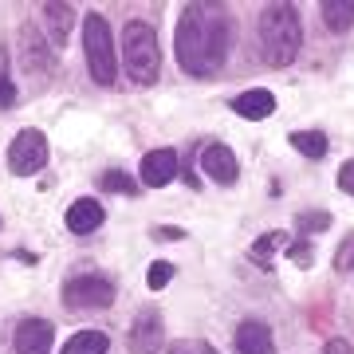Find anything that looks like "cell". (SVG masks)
Here are the masks:
<instances>
[{
  "instance_id": "7c38bea8",
  "label": "cell",
  "mask_w": 354,
  "mask_h": 354,
  "mask_svg": "<svg viewBox=\"0 0 354 354\" xmlns=\"http://www.w3.org/2000/svg\"><path fill=\"white\" fill-rule=\"evenodd\" d=\"M177 177V153L174 150H150L142 158V181L146 185H169Z\"/></svg>"
},
{
  "instance_id": "6da1fadb",
  "label": "cell",
  "mask_w": 354,
  "mask_h": 354,
  "mask_svg": "<svg viewBox=\"0 0 354 354\" xmlns=\"http://www.w3.org/2000/svg\"><path fill=\"white\" fill-rule=\"evenodd\" d=\"M174 48L185 75H197V79L216 75L228 55V12L221 4H189V8H181Z\"/></svg>"
},
{
  "instance_id": "7402d4cb",
  "label": "cell",
  "mask_w": 354,
  "mask_h": 354,
  "mask_svg": "<svg viewBox=\"0 0 354 354\" xmlns=\"http://www.w3.org/2000/svg\"><path fill=\"white\" fill-rule=\"evenodd\" d=\"M174 279V264H165V260H158V264H150V272H146V283H150L153 291H162L165 283Z\"/></svg>"
},
{
  "instance_id": "44dd1931",
  "label": "cell",
  "mask_w": 354,
  "mask_h": 354,
  "mask_svg": "<svg viewBox=\"0 0 354 354\" xmlns=\"http://www.w3.org/2000/svg\"><path fill=\"white\" fill-rule=\"evenodd\" d=\"M102 189H106V193H134L138 185L130 181V174H122V169H111V174H102Z\"/></svg>"
},
{
  "instance_id": "ffe728a7",
  "label": "cell",
  "mask_w": 354,
  "mask_h": 354,
  "mask_svg": "<svg viewBox=\"0 0 354 354\" xmlns=\"http://www.w3.org/2000/svg\"><path fill=\"white\" fill-rule=\"evenodd\" d=\"M295 228H299L304 236H311V232H327V228H330V213H304L299 221H295Z\"/></svg>"
},
{
  "instance_id": "8fae6325",
  "label": "cell",
  "mask_w": 354,
  "mask_h": 354,
  "mask_svg": "<svg viewBox=\"0 0 354 354\" xmlns=\"http://www.w3.org/2000/svg\"><path fill=\"white\" fill-rule=\"evenodd\" d=\"M236 354H276V339L260 319H248L236 327Z\"/></svg>"
},
{
  "instance_id": "8992f818",
  "label": "cell",
  "mask_w": 354,
  "mask_h": 354,
  "mask_svg": "<svg viewBox=\"0 0 354 354\" xmlns=\"http://www.w3.org/2000/svg\"><path fill=\"white\" fill-rule=\"evenodd\" d=\"M8 165H12V174L20 177H32L39 174L44 165H48V138L39 134V130H20L8 146Z\"/></svg>"
},
{
  "instance_id": "d6986e66",
  "label": "cell",
  "mask_w": 354,
  "mask_h": 354,
  "mask_svg": "<svg viewBox=\"0 0 354 354\" xmlns=\"http://www.w3.org/2000/svg\"><path fill=\"white\" fill-rule=\"evenodd\" d=\"M291 146L304 153V158H323L327 153V134H319V130H295L291 134Z\"/></svg>"
},
{
  "instance_id": "cb8c5ba5",
  "label": "cell",
  "mask_w": 354,
  "mask_h": 354,
  "mask_svg": "<svg viewBox=\"0 0 354 354\" xmlns=\"http://www.w3.org/2000/svg\"><path fill=\"white\" fill-rule=\"evenodd\" d=\"M16 102V87L8 79V64H4V51H0V106H12Z\"/></svg>"
},
{
  "instance_id": "4316f807",
  "label": "cell",
  "mask_w": 354,
  "mask_h": 354,
  "mask_svg": "<svg viewBox=\"0 0 354 354\" xmlns=\"http://www.w3.org/2000/svg\"><path fill=\"white\" fill-rule=\"evenodd\" d=\"M339 189L354 197V162H346V165L339 169Z\"/></svg>"
},
{
  "instance_id": "52a82bcc",
  "label": "cell",
  "mask_w": 354,
  "mask_h": 354,
  "mask_svg": "<svg viewBox=\"0 0 354 354\" xmlns=\"http://www.w3.org/2000/svg\"><path fill=\"white\" fill-rule=\"evenodd\" d=\"M20 64H24L28 79H48L51 75V55L44 48V36H39V28L24 24L20 28Z\"/></svg>"
},
{
  "instance_id": "e0dca14e",
  "label": "cell",
  "mask_w": 354,
  "mask_h": 354,
  "mask_svg": "<svg viewBox=\"0 0 354 354\" xmlns=\"http://www.w3.org/2000/svg\"><path fill=\"white\" fill-rule=\"evenodd\" d=\"M319 12H323V24L330 32H346L354 24V0H323Z\"/></svg>"
},
{
  "instance_id": "83f0119b",
  "label": "cell",
  "mask_w": 354,
  "mask_h": 354,
  "mask_svg": "<svg viewBox=\"0 0 354 354\" xmlns=\"http://www.w3.org/2000/svg\"><path fill=\"white\" fill-rule=\"evenodd\" d=\"M323 354H354V351H351V342L346 339H330L327 346H323Z\"/></svg>"
},
{
  "instance_id": "277c9868",
  "label": "cell",
  "mask_w": 354,
  "mask_h": 354,
  "mask_svg": "<svg viewBox=\"0 0 354 354\" xmlns=\"http://www.w3.org/2000/svg\"><path fill=\"white\" fill-rule=\"evenodd\" d=\"M83 51H87V67L91 79L102 87H114L118 79V59H114V44H111V28L99 12H91L83 20Z\"/></svg>"
},
{
  "instance_id": "30bf717a",
  "label": "cell",
  "mask_w": 354,
  "mask_h": 354,
  "mask_svg": "<svg viewBox=\"0 0 354 354\" xmlns=\"http://www.w3.org/2000/svg\"><path fill=\"white\" fill-rule=\"evenodd\" d=\"M201 165L205 174L213 177V181H221V185H232L236 177H241V165H236V153L228 150V146H221V142H209L201 153Z\"/></svg>"
},
{
  "instance_id": "484cf974",
  "label": "cell",
  "mask_w": 354,
  "mask_h": 354,
  "mask_svg": "<svg viewBox=\"0 0 354 354\" xmlns=\"http://www.w3.org/2000/svg\"><path fill=\"white\" fill-rule=\"evenodd\" d=\"M288 256H291V260H295L299 268H311V264H315V252H311V244H307V241L288 244Z\"/></svg>"
},
{
  "instance_id": "f1b7e54d",
  "label": "cell",
  "mask_w": 354,
  "mask_h": 354,
  "mask_svg": "<svg viewBox=\"0 0 354 354\" xmlns=\"http://www.w3.org/2000/svg\"><path fill=\"white\" fill-rule=\"evenodd\" d=\"M158 241H181V228H153Z\"/></svg>"
},
{
  "instance_id": "d4e9b609",
  "label": "cell",
  "mask_w": 354,
  "mask_h": 354,
  "mask_svg": "<svg viewBox=\"0 0 354 354\" xmlns=\"http://www.w3.org/2000/svg\"><path fill=\"white\" fill-rule=\"evenodd\" d=\"M335 268L339 272H354V232L339 244V256H335Z\"/></svg>"
},
{
  "instance_id": "2e32d148",
  "label": "cell",
  "mask_w": 354,
  "mask_h": 354,
  "mask_svg": "<svg viewBox=\"0 0 354 354\" xmlns=\"http://www.w3.org/2000/svg\"><path fill=\"white\" fill-rule=\"evenodd\" d=\"M106 346H111V339L102 330H79V335H71L64 342L59 354H106Z\"/></svg>"
},
{
  "instance_id": "603a6c76",
  "label": "cell",
  "mask_w": 354,
  "mask_h": 354,
  "mask_svg": "<svg viewBox=\"0 0 354 354\" xmlns=\"http://www.w3.org/2000/svg\"><path fill=\"white\" fill-rule=\"evenodd\" d=\"M165 354H216V346H209V342H201V339H181Z\"/></svg>"
},
{
  "instance_id": "3957f363",
  "label": "cell",
  "mask_w": 354,
  "mask_h": 354,
  "mask_svg": "<svg viewBox=\"0 0 354 354\" xmlns=\"http://www.w3.org/2000/svg\"><path fill=\"white\" fill-rule=\"evenodd\" d=\"M122 64H127V75L134 83H142V87L158 83L162 48H158V32L146 20H130L127 32H122Z\"/></svg>"
},
{
  "instance_id": "9a60e30c",
  "label": "cell",
  "mask_w": 354,
  "mask_h": 354,
  "mask_svg": "<svg viewBox=\"0 0 354 354\" xmlns=\"http://www.w3.org/2000/svg\"><path fill=\"white\" fill-rule=\"evenodd\" d=\"M71 20H75V8L71 4H44V24H48V36L55 48H64L67 36H71Z\"/></svg>"
},
{
  "instance_id": "5bb4252c",
  "label": "cell",
  "mask_w": 354,
  "mask_h": 354,
  "mask_svg": "<svg viewBox=\"0 0 354 354\" xmlns=\"http://www.w3.org/2000/svg\"><path fill=\"white\" fill-rule=\"evenodd\" d=\"M232 111L244 114V118H268V114L276 111V95L264 87H256V91H244V95H236L232 99Z\"/></svg>"
},
{
  "instance_id": "4fadbf2b",
  "label": "cell",
  "mask_w": 354,
  "mask_h": 354,
  "mask_svg": "<svg viewBox=\"0 0 354 354\" xmlns=\"http://www.w3.org/2000/svg\"><path fill=\"white\" fill-rule=\"evenodd\" d=\"M99 225H102V205L95 201V197L71 201V209H67V228H71L75 236H87V232H95Z\"/></svg>"
},
{
  "instance_id": "5b68a950",
  "label": "cell",
  "mask_w": 354,
  "mask_h": 354,
  "mask_svg": "<svg viewBox=\"0 0 354 354\" xmlns=\"http://www.w3.org/2000/svg\"><path fill=\"white\" fill-rule=\"evenodd\" d=\"M114 304V283L106 276H75L64 283V307L67 311H95Z\"/></svg>"
},
{
  "instance_id": "ac0fdd59",
  "label": "cell",
  "mask_w": 354,
  "mask_h": 354,
  "mask_svg": "<svg viewBox=\"0 0 354 354\" xmlns=\"http://www.w3.org/2000/svg\"><path fill=\"white\" fill-rule=\"evenodd\" d=\"M288 244H291V241H288V232H264V236L252 244V260L268 268V264H272V256H276L279 248L288 252Z\"/></svg>"
},
{
  "instance_id": "ba28073f",
  "label": "cell",
  "mask_w": 354,
  "mask_h": 354,
  "mask_svg": "<svg viewBox=\"0 0 354 354\" xmlns=\"http://www.w3.org/2000/svg\"><path fill=\"white\" fill-rule=\"evenodd\" d=\"M162 315L158 311H138V319L130 323V354H158V346H162Z\"/></svg>"
},
{
  "instance_id": "7a4b0ae2",
  "label": "cell",
  "mask_w": 354,
  "mask_h": 354,
  "mask_svg": "<svg viewBox=\"0 0 354 354\" xmlns=\"http://www.w3.org/2000/svg\"><path fill=\"white\" fill-rule=\"evenodd\" d=\"M299 44H304V28H299V12L295 4H264L260 12V51L272 67H288L295 55H299Z\"/></svg>"
},
{
  "instance_id": "9c48e42d",
  "label": "cell",
  "mask_w": 354,
  "mask_h": 354,
  "mask_svg": "<svg viewBox=\"0 0 354 354\" xmlns=\"http://www.w3.org/2000/svg\"><path fill=\"white\" fill-rule=\"evenodd\" d=\"M51 339L55 327L48 319H24L16 327V354H51Z\"/></svg>"
}]
</instances>
